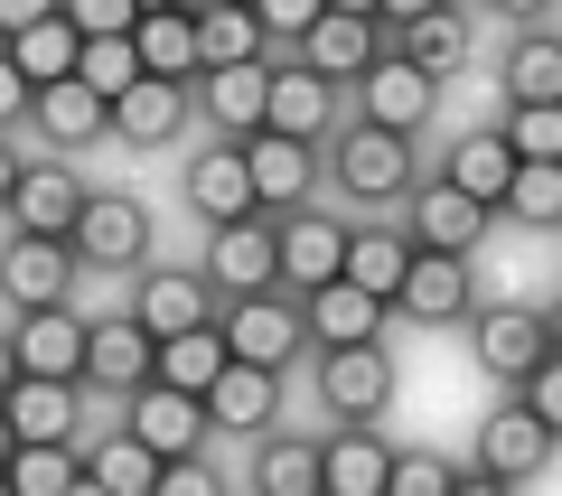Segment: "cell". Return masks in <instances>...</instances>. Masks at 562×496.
Instances as JSON below:
<instances>
[{
  "label": "cell",
  "mask_w": 562,
  "mask_h": 496,
  "mask_svg": "<svg viewBox=\"0 0 562 496\" xmlns=\"http://www.w3.org/2000/svg\"><path fill=\"white\" fill-rule=\"evenodd\" d=\"M328 179H338L357 206H394V198H413V188H422V159H413V140H403V132L357 122V132L328 140Z\"/></svg>",
  "instance_id": "6da1fadb"
},
{
  "label": "cell",
  "mask_w": 562,
  "mask_h": 496,
  "mask_svg": "<svg viewBox=\"0 0 562 496\" xmlns=\"http://www.w3.org/2000/svg\"><path fill=\"white\" fill-rule=\"evenodd\" d=\"M216 328H225V357H235V365H262V375H281V365L310 347L301 300H291V291H244V300H225Z\"/></svg>",
  "instance_id": "7a4b0ae2"
},
{
  "label": "cell",
  "mask_w": 562,
  "mask_h": 496,
  "mask_svg": "<svg viewBox=\"0 0 562 496\" xmlns=\"http://www.w3.org/2000/svg\"><path fill=\"white\" fill-rule=\"evenodd\" d=\"M85 198H94V188L76 179V169H66V159H20V179H10V206H0V216H10V235H76V216H85Z\"/></svg>",
  "instance_id": "3957f363"
},
{
  "label": "cell",
  "mask_w": 562,
  "mask_h": 496,
  "mask_svg": "<svg viewBox=\"0 0 562 496\" xmlns=\"http://www.w3.org/2000/svg\"><path fill=\"white\" fill-rule=\"evenodd\" d=\"M122 431H132L150 459H198L206 440H216V431H206V403L198 394H169L160 375L140 384V394H122Z\"/></svg>",
  "instance_id": "277c9868"
},
{
  "label": "cell",
  "mask_w": 562,
  "mask_h": 496,
  "mask_svg": "<svg viewBox=\"0 0 562 496\" xmlns=\"http://www.w3.org/2000/svg\"><path fill=\"white\" fill-rule=\"evenodd\" d=\"M206 291L244 300V291H281V262H272V216H235V225H206Z\"/></svg>",
  "instance_id": "5b68a950"
},
{
  "label": "cell",
  "mask_w": 562,
  "mask_h": 496,
  "mask_svg": "<svg viewBox=\"0 0 562 496\" xmlns=\"http://www.w3.org/2000/svg\"><path fill=\"white\" fill-rule=\"evenodd\" d=\"M272 262H281V291L310 300L319 281H338L347 262V225L328 206H301V216H272Z\"/></svg>",
  "instance_id": "8992f818"
},
{
  "label": "cell",
  "mask_w": 562,
  "mask_h": 496,
  "mask_svg": "<svg viewBox=\"0 0 562 496\" xmlns=\"http://www.w3.org/2000/svg\"><path fill=\"white\" fill-rule=\"evenodd\" d=\"M244 179H254V206H262V216H301V206H310V179H319V140L254 132V140H244Z\"/></svg>",
  "instance_id": "52a82bcc"
},
{
  "label": "cell",
  "mask_w": 562,
  "mask_h": 496,
  "mask_svg": "<svg viewBox=\"0 0 562 496\" xmlns=\"http://www.w3.org/2000/svg\"><path fill=\"white\" fill-rule=\"evenodd\" d=\"M150 365H160V338H150L140 318H85V375L76 384H94V394H140Z\"/></svg>",
  "instance_id": "ba28073f"
},
{
  "label": "cell",
  "mask_w": 562,
  "mask_h": 496,
  "mask_svg": "<svg viewBox=\"0 0 562 496\" xmlns=\"http://www.w3.org/2000/svg\"><path fill=\"white\" fill-rule=\"evenodd\" d=\"M76 262H94V272H140V253H150V216H140V198H85V216H76Z\"/></svg>",
  "instance_id": "9c48e42d"
},
{
  "label": "cell",
  "mask_w": 562,
  "mask_h": 496,
  "mask_svg": "<svg viewBox=\"0 0 562 496\" xmlns=\"http://www.w3.org/2000/svg\"><path fill=\"white\" fill-rule=\"evenodd\" d=\"M319 403L338 421H375L384 403H394V357L375 347H319Z\"/></svg>",
  "instance_id": "30bf717a"
},
{
  "label": "cell",
  "mask_w": 562,
  "mask_h": 496,
  "mask_svg": "<svg viewBox=\"0 0 562 496\" xmlns=\"http://www.w3.org/2000/svg\"><path fill=\"white\" fill-rule=\"evenodd\" d=\"M76 244H57V235H10V253H0V300L10 309H57L66 291H76Z\"/></svg>",
  "instance_id": "8fae6325"
},
{
  "label": "cell",
  "mask_w": 562,
  "mask_h": 496,
  "mask_svg": "<svg viewBox=\"0 0 562 496\" xmlns=\"http://www.w3.org/2000/svg\"><path fill=\"white\" fill-rule=\"evenodd\" d=\"M394 309L422 318V328H450V318H469V309H479V272H469V253H422V244H413V272H403Z\"/></svg>",
  "instance_id": "7c38bea8"
},
{
  "label": "cell",
  "mask_w": 562,
  "mask_h": 496,
  "mask_svg": "<svg viewBox=\"0 0 562 496\" xmlns=\"http://www.w3.org/2000/svg\"><path fill=\"white\" fill-rule=\"evenodd\" d=\"M469 347H479V365H487L497 384H525L543 357H553V338H543V309H516V300L469 318Z\"/></svg>",
  "instance_id": "4fadbf2b"
},
{
  "label": "cell",
  "mask_w": 562,
  "mask_h": 496,
  "mask_svg": "<svg viewBox=\"0 0 562 496\" xmlns=\"http://www.w3.org/2000/svg\"><path fill=\"white\" fill-rule=\"evenodd\" d=\"M375 57H384V20H357V10H319L301 38V66L319 84H357Z\"/></svg>",
  "instance_id": "5bb4252c"
},
{
  "label": "cell",
  "mask_w": 562,
  "mask_h": 496,
  "mask_svg": "<svg viewBox=\"0 0 562 496\" xmlns=\"http://www.w3.org/2000/svg\"><path fill=\"white\" fill-rule=\"evenodd\" d=\"M132 318L150 338H179V328H206V318H216V291H206V272H188V262H160V272H140Z\"/></svg>",
  "instance_id": "9a60e30c"
},
{
  "label": "cell",
  "mask_w": 562,
  "mask_h": 496,
  "mask_svg": "<svg viewBox=\"0 0 562 496\" xmlns=\"http://www.w3.org/2000/svg\"><path fill=\"white\" fill-rule=\"evenodd\" d=\"M357 84H366V122H375V132H403V140H413L422 122H431V103H441V84L422 76V66H403L394 47H384Z\"/></svg>",
  "instance_id": "2e32d148"
},
{
  "label": "cell",
  "mask_w": 562,
  "mask_h": 496,
  "mask_svg": "<svg viewBox=\"0 0 562 496\" xmlns=\"http://www.w3.org/2000/svg\"><path fill=\"white\" fill-rule=\"evenodd\" d=\"M10 365H20V375H66L76 384L85 375V318L66 309H20V328H10Z\"/></svg>",
  "instance_id": "e0dca14e"
},
{
  "label": "cell",
  "mask_w": 562,
  "mask_h": 496,
  "mask_svg": "<svg viewBox=\"0 0 562 496\" xmlns=\"http://www.w3.org/2000/svg\"><path fill=\"white\" fill-rule=\"evenodd\" d=\"M543 459H553V431H543L525 403H497V413L479 421V469H487V477L525 487V477H543Z\"/></svg>",
  "instance_id": "ac0fdd59"
},
{
  "label": "cell",
  "mask_w": 562,
  "mask_h": 496,
  "mask_svg": "<svg viewBox=\"0 0 562 496\" xmlns=\"http://www.w3.org/2000/svg\"><path fill=\"white\" fill-rule=\"evenodd\" d=\"M403 235H413L422 253H479L487 206H479V198H460L450 179H422V188H413V225H403Z\"/></svg>",
  "instance_id": "d6986e66"
},
{
  "label": "cell",
  "mask_w": 562,
  "mask_h": 496,
  "mask_svg": "<svg viewBox=\"0 0 562 496\" xmlns=\"http://www.w3.org/2000/svg\"><path fill=\"white\" fill-rule=\"evenodd\" d=\"M198 122V103H188V84H160L140 76L132 94H113V140H132V150H169V140Z\"/></svg>",
  "instance_id": "ffe728a7"
},
{
  "label": "cell",
  "mask_w": 562,
  "mask_h": 496,
  "mask_svg": "<svg viewBox=\"0 0 562 496\" xmlns=\"http://www.w3.org/2000/svg\"><path fill=\"white\" fill-rule=\"evenodd\" d=\"M29 132H38L47 150H85V140L113 132V103L85 94L76 76H57V84H38V94H29Z\"/></svg>",
  "instance_id": "44dd1931"
},
{
  "label": "cell",
  "mask_w": 562,
  "mask_h": 496,
  "mask_svg": "<svg viewBox=\"0 0 562 496\" xmlns=\"http://www.w3.org/2000/svg\"><path fill=\"white\" fill-rule=\"evenodd\" d=\"M262 84H272V66H206L188 84V103L216 122V140H254L262 132Z\"/></svg>",
  "instance_id": "7402d4cb"
},
{
  "label": "cell",
  "mask_w": 562,
  "mask_h": 496,
  "mask_svg": "<svg viewBox=\"0 0 562 496\" xmlns=\"http://www.w3.org/2000/svg\"><path fill=\"white\" fill-rule=\"evenodd\" d=\"M76 413H85V394L66 375H10V394H0L10 440H76Z\"/></svg>",
  "instance_id": "603a6c76"
},
{
  "label": "cell",
  "mask_w": 562,
  "mask_h": 496,
  "mask_svg": "<svg viewBox=\"0 0 562 496\" xmlns=\"http://www.w3.org/2000/svg\"><path fill=\"white\" fill-rule=\"evenodd\" d=\"M188 206H198L206 225L262 216V206H254V179H244V140H206V150L188 159Z\"/></svg>",
  "instance_id": "cb8c5ba5"
},
{
  "label": "cell",
  "mask_w": 562,
  "mask_h": 496,
  "mask_svg": "<svg viewBox=\"0 0 562 496\" xmlns=\"http://www.w3.org/2000/svg\"><path fill=\"white\" fill-rule=\"evenodd\" d=\"M206 431H244V440H262L272 431V413H281V375H262V365H225L216 384H206Z\"/></svg>",
  "instance_id": "d4e9b609"
},
{
  "label": "cell",
  "mask_w": 562,
  "mask_h": 496,
  "mask_svg": "<svg viewBox=\"0 0 562 496\" xmlns=\"http://www.w3.org/2000/svg\"><path fill=\"white\" fill-rule=\"evenodd\" d=\"M384 440L375 421H338V431L319 440V496H384Z\"/></svg>",
  "instance_id": "484cf974"
},
{
  "label": "cell",
  "mask_w": 562,
  "mask_h": 496,
  "mask_svg": "<svg viewBox=\"0 0 562 496\" xmlns=\"http://www.w3.org/2000/svg\"><path fill=\"white\" fill-rule=\"evenodd\" d=\"M188 20H198V76L206 66H272V38H262L254 0H206Z\"/></svg>",
  "instance_id": "4316f807"
},
{
  "label": "cell",
  "mask_w": 562,
  "mask_h": 496,
  "mask_svg": "<svg viewBox=\"0 0 562 496\" xmlns=\"http://www.w3.org/2000/svg\"><path fill=\"white\" fill-rule=\"evenodd\" d=\"M328 94H338V84H319L301 57L272 66V84H262V132H281V140H319V132H328Z\"/></svg>",
  "instance_id": "83f0119b"
},
{
  "label": "cell",
  "mask_w": 562,
  "mask_h": 496,
  "mask_svg": "<svg viewBox=\"0 0 562 496\" xmlns=\"http://www.w3.org/2000/svg\"><path fill=\"white\" fill-rule=\"evenodd\" d=\"M403 272H413V235H394V225H347V262H338V281H357L366 300H384V309H394Z\"/></svg>",
  "instance_id": "f1b7e54d"
},
{
  "label": "cell",
  "mask_w": 562,
  "mask_h": 496,
  "mask_svg": "<svg viewBox=\"0 0 562 496\" xmlns=\"http://www.w3.org/2000/svg\"><path fill=\"white\" fill-rule=\"evenodd\" d=\"M301 328L319 347H375V328H384V300H366L357 281H319V291L301 300Z\"/></svg>",
  "instance_id": "f546056e"
},
{
  "label": "cell",
  "mask_w": 562,
  "mask_h": 496,
  "mask_svg": "<svg viewBox=\"0 0 562 496\" xmlns=\"http://www.w3.org/2000/svg\"><path fill=\"white\" fill-rule=\"evenodd\" d=\"M132 57H140V76H160V84H198V20L188 10H140Z\"/></svg>",
  "instance_id": "4dcf8cb0"
},
{
  "label": "cell",
  "mask_w": 562,
  "mask_h": 496,
  "mask_svg": "<svg viewBox=\"0 0 562 496\" xmlns=\"http://www.w3.org/2000/svg\"><path fill=\"white\" fill-rule=\"evenodd\" d=\"M469 47H479V29L460 20V0H450V10H431V20H413V29H394V57L403 66H422V76L431 84H450L469 66Z\"/></svg>",
  "instance_id": "1f68e13d"
},
{
  "label": "cell",
  "mask_w": 562,
  "mask_h": 496,
  "mask_svg": "<svg viewBox=\"0 0 562 496\" xmlns=\"http://www.w3.org/2000/svg\"><path fill=\"white\" fill-rule=\"evenodd\" d=\"M497 84H506V103H562V38L553 29H516Z\"/></svg>",
  "instance_id": "d6a6232c"
},
{
  "label": "cell",
  "mask_w": 562,
  "mask_h": 496,
  "mask_svg": "<svg viewBox=\"0 0 562 496\" xmlns=\"http://www.w3.org/2000/svg\"><path fill=\"white\" fill-rule=\"evenodd\" d=\"M441 179L460 188V198H479L487 216H497L506 179H516V150L497 140V122H487V132H460V140H450V169H441Z\"/></svg>",
  "instance_id": "836d02e7"
},
{
  "label": "cell",
  "mask_w": 562,
  "mask_h": 496,
  "mask_svg": "<svg viewBox=\"0 0 562 496\" xmlns=\"http://www.w3.org/2000/svg\"><path fill=\"white\" fill-rule=\"evenodd\" d=\"M76 29H66V10H47V20H29V29H10V38H0V57L20 66L29 76V94H38V84H57V76H76Z\"/></svg>",
  "instance_id": "e575fe53"
},
{
  "label": "cell",
  "mask_w": 562,
  "mask_h": 496,
  "mask_svg": "<svg viewBox=\"0 0 562 496\" xmlns=\"http://www.w3.org/2000/svg\"><path fill=\"white\" fill-rule=\"evenodd\" d=\"M225 365H235V357H225V328L206 318V328H179V338H160V365H150V375H160L169 394H206Z\"/></svg>",
  "instance_id": "d590c367"
},
{
  "label": "cell",
  "mask_w": 562,
  "mask_h": 496,
  "mask_svg": "<svg viewBox=\"0 0 562 496\" xmlns=\"http://www.w3.org/2000/svg\"><path fill=\"white\" fill-rule=\"evenodd\" d=\"M254 487L262 496H319V440H310V431H262Z\"/></svg>",
  "instance_id": "8d00e7d4"
},
{
  "label": "cell",
  "mask_w": 562,
  "mask_h": 496,
  "mask_svg": "<svg viewBox=\"0 0 562 496\" xmlns=\"http://www.w3.org/2000/svg\"><path fill=\"white\" fill-rule=\"evenodd\" d=\"M10 496H66L85 477V450L76 440H10Z\"/></svg>",
  "instance_id": "74e56055"
},
{
  "label": "cell",
  "mask_w": 562,
  "mask_h": 496,
  "mask_svg": "<svg viewBox=\"0 0 562 496\" xmlns=\"http://www.w3.org/2000/svg\"><path fill=\"white\" fill-rule=\"evenodd\" d=\"M85 477H94L103 496H150L160 487V459L140 450L132 431H113V440H85Z\"/></svg>",
  "instance_id": "f35d334b"
},
{
  "label": "cell",
  "mask_w": 562,
  "mask_h": 496,
  "mask_svg": "<svg viewBox=\"0 0 562 496\" xmlns=\"http://www.w3.org/2000/svg\"><path fill=\"white\" fill-rule=\"evenodd\" d=\"M497 216H516L525 235H553V225H562V169H553V159H516Z\"/></svg>",
  "instance_id": "ab89813d"
},
{
  "label": "cell",
  "mask_w": 562,
  "mask_h": 496,
  "mask_svg": "<svg viewBox=\"0 0 562 496\" xmlns=\"http://www.w3.org/2000/svg\"><path fill=\"white\" fill-rule=\"evenodd\" d=\"M497 140L516 159H553L562 169V103H506L497 113Z\"/></svg>",
  "instance_id": "60d3db41"
},
{
  "label": "cell",
  "mask_w": 562,
  "mask_h": 496,
  "mask_svg": "<svg viewBox=\"0 0 562 496\" xmlns=\"http://www.w3.org/2000/svg\"><path fill=\"white\" fill-rule=\"evenodd\" d=\"M76 84H85V94H103V103H113V94H132V84H140L132 38H85V47H76Z\"/></svg>",
  "instance_id": "b9f144b4"
},
{
  "label": "cell",
  "mask_w": 562,
  "mask_h": 496,
  "mask_svg": "<svg viewBox=\"0 0 562 496\" xmlns=\"http://www.w3.org/2000/svg\"><path fill=\"white\" fill-rule=\"evenodd\" d=\"M450 487H460V469L441 450H394L384 459V496H450Z\"/></svg>",
  "instance_id": "7bdbcfd3"
},
{
  "label": "cell",
  "mask_w": 562,
  "mask_h": 496,
  "mask_svg": "<svg viewBox=\"0 0 562 496\" xmlns=\"http://www.w3.org/2000/svg\"><path fill=\"white\" fill-rule=\"evenodd\" d=\"M66 10V29H76V38H132V0H57Z\"/></svg>",
  "instance_id": "ee69618b"
},
{
  "label": "cell",
  "mask_w": 562,
  "mask_h": 496,
  "mask_svg": "<svg viewBox=\"0 0 562 496\" xmlns=\"http://www.w3.org/2000/svg\"><path fill=\"white\" fill-rule=\"evenodd\" d=\"M319 10H328V0H254V20H262V38H272V47H301Z\"/></svg>",
  "instance_id": "f6af8a7d"
},
{
  "label": "cell",
  "mask_w": 562,
  "mask_h": 496,
  "mask_svg": "<svg viewBox=\"0 0 562 496\" xmlns=\"http://www.w3.org/2000/svg\"><path fill=\"white\" fill-rule=\"evenodd\" d=\"M516 394H525V413H535V421H543V431H553V440H562V357H543V365H535V375H525V384H516Z\"/></svg>",
  "instance_id": "bcb514c9"
},
{
  "label": "cell",
  "mask_w": 562,
  "mask_h": 496,
  "mask_svg": "<svg viewBox=\"0 0 562 496\" xmlns=\"http://www.w3.org/2000/svg\"><path fill=\"white\" fill-rule=\"evenodd\" d=\"M150 496H225V477L206 469V450L198 459H160V487H150Z\"/></svg>",
  "instance_id": "7dc6e473"
},
{
  "label": "cell",
  "mask_w": 562,
  "mask_h": 496,
  "mask_svg": "<svg viewBox=\"0 0 562 496\" xmlns=\"http://www.w3.org/2000/svg\"><path fill=\"white\" fill-rule=\"evenodd\" d=\"M10 122H29V76L0 57V132H10Z\"/></svg>",
  "instance_id": "c3c4849f"
},
{
  "label": "cell",
  "mask_w": 562,
  "mask_h": 496,
  "mask_svg": "<svg viewBox=\"0 0 562 496\" xmlns=\"http://www.w3.org/2000/svg\"><path fill=\"white\" fill-rule=\"evenodd\" d=\"M431 10H450V0H375L384 29H413V20H431Z\"/></svg>",
  "instance_id": "681fc988"
},
{
  "label": "cell",
  "mask_w": 562,
  "mask_h": 496,
  "mask_svg": "<svg viewBox=\"0 0 562 496\" xmlns=\"http://www.w3.org/2000/svg\"><path fill=\"white\" fill-rule=\"evenodd\" d=\"M47 10H57V0H0V38H10V29H29V20H47Z\"/></svg>",
  "instance_id": "f907efd6"
},
{
  "label": "cell",
  "mask_w": 562,
  "mask_h": 496,
  "mask_svg": "<svg viewBox=\"0 0 562 496\" xmlns=\"http://www.w3.org/2000/svg\"><path fill=\"white\" fill-rule=\"evenodd\" d=\"M450 496H516V487H506V477H487V469H479V477H460V487H450Z\"/></svg>",
  "instance_id": "816d5d0a"
},
{
  "label": "cell",
  "mask_w": 562,
  "mask_h": 496,
  "mask_svg": "<svg viewBox=\"0 0 562 496\" xmlns=\"http://www.w3.org/2000/svg\"><path fill=\"white\" fill-rule=\"evenodd\" d=\"M497 10H506V20H516V29H535L543 10H553V0H497Z\"/></svg>",
  "instance_id": "f5cc1de1"
},
{
  "label": "cell",
  "mask_w": 562,
  "mask_h": 496,
  "mask_svg": "<svg viewBox=\"0 0 562 496\" xmlns=\"http://www.w3.org/2000/svg\"><path fill=\"white\" fill-rule=\"evenodd\" d=\"M10 179H20V150H10V132H0V206H10Z\"/></svg>",
  "instance_id": "db71d44e"
},
{
  "label": "cell",
  "mask_w": 562,
  "mask_h": 496,
  "mask_svg": "<svg viewBox=\"0 0 562 496\" xmlns=\"http://www.w3.org/2000/svg\"><path fill=\"white\" fill-rule=\"evenodd\" d=\"M543 338H553V357H562V300H553V309H543Z\"/></svg>",
  "instance_id": "11a10c76"
},
{
  "label": "cell",
  "mask_w": 562,
  "mask_h": 496,
  "mask_svg": "<svg viewBox=\"0 0 562 496\" xmlns=\"http://www.w3.org/2000/svg\"><path fill=\"white\" fill-rule=\"evenodd\" d=\"M328 10H357V20H375V0H328Z\"/></svg>",
  "instance_id": "9f6ffc18"
},
{
  "label": "cell",
  "mask_w": 562,
  "mask_h": 496,
  "mask_svg": "<svg viewBox=\"0 0 562 496\" xmlns=\"http://www.w3.org/2000/svg\"><path fill=\"white\" fill-rule=\"evenodd\" d=\"M10 375H20V365H10V338H0V394H10Z\"/></svg>",
  "instance_id": "6f0895ef"
},
{
  "label": "cell",
  "mask_w": 562,
  "mask_h": 496,
  "mask_svg": "<svg viewBox=\"0 0 562 496\" xmlns=\"http://www.w3.org/2000/svg\"><path fill=\"white\" fill-rule=\"evenodd\" d=\"M66 496H103V487H94V477H76V487H66Z\"/></svg>",
  "instance_id": "680465c9"
},
{
  "label": "cell",
  "mask_w": 562,
  "mask_h": 496,
  "mask_svg": "<svg viewBox=\"0 0 562 496\" xmlns=\"http://www.w3.org/2000/svg\"><path fill=\"white\" fill-rule=\"evenodd\" d=\"M0 469H10V421H0Z\"/></svg>",
  "instance_id": "91938a15"
},
{
  "label": "cell",
  "mask_w": 562,
  "mask_h": 496,
  "mask_svg": "<svg viewBox=\"0 0 562 496\" xmlns=\"http://www.w3.org/2000/svg\"><path fill=\"white\" fill-rule=\"evenodd\" d=\"M0 496H10V477H0Z\"/></svg>",
  "instance_id": "94428289"
}]
</instances>
